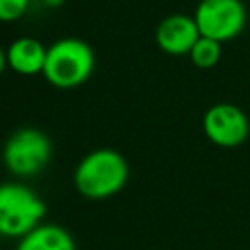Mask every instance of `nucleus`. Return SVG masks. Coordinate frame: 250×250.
I'll use <instances>...</instances> for the list:
<instances>
[{
	"label": "nucleus",
	"mask_w": 250,
	"mask_h": 250,
	"mask_svg": "<svg viewBox=\"0 0 250 250\" xmlns=\"http://www.w3.org/2000/svg\"><path fill=\"white\" fill-rule=\"evenodd\" d=\"M96 57L92 47L78 37H62L47 47L43 76L55 88H76L94 72Z\"/></svg>",
	"instance_id": "obj_2"
},
{
	"label": "nucleus",
	"mask_w": 250,
	"mask_h": 250,
	"mask_svg": "<svg viewBox=\"0 0 250 250\" xmlns=\"http://www.w3.org/2000/svg\"><path fill=\"white\" fill-rule=\"evenodd\" d=\"M129 178L125 156L113 148L88 152L74 170V186L88 199H105L121 191Z\"/></svg>",
	"instance_id": "obj_1"
},
{
	"label": "nucleus",
	"mask_w": 250,
	"mask_h": 250,
	"mask_svg": "<svg viewBox=\"0 0 250 250\" xmlns=\"http://www.w3.org/2000/svg\"><path fill=\"white\" fill-rule=\"evenodd\" d=\"M31 0H0V21H16L29 10Z\"/></svg>",
	"instance_id": "obj_11"
},
{
	"label": "nucleus",
	"mask_w": 250,
	"mask_h": 250,
	"mask_svg": "<svg viewBox=\"0 0 250 250\" xmlns=\"http://www.w3.org/2000/svg\"><path fill=\"white\" fill-rule=\"evenodd\" d=\"M0 238H2V236H0Z\"/></svg>",
	"instance_id": "obj_14"
},
{
	"label": "nucleus",
	"mask_w": 250,
	"mask_h": 250,
	"mask_svg": "<svg viewBox=\"0 0 250 250\" xmlns=\"http://www.w3.org/2000/svg\"><path fill=\"white\" fill-rule=\"evenodd\" d=\"M201 37L199 27L193 20V16H186V14H172L168 18H164L154 33L156 45L160 47V51L168 53V55H189L191 47L195 45V41Z\"/></svg>",
	"instance_id": "obj_7"
},
{
	"label": "nucleus",
	"mask_w": 250,
	"mask_h": 250,
	"mask_svg": "<svg viewBox=\"0 0 250 250\" xmlns=\"http://www.w3.org/2000/svg\"><path fill=\"white\" fill-rule=\"evenodd\" d=\"M43 4H45L47 8H59V6L64 4V0H43Z\"/></svg>",
	"instance_id": "obj_13"
},
{
	"label": "nucleus",
	"mask_w": 250,
	"mask_h": 250,
	"mask_svg": "<svg viewBox=\"0 0 250 250\" xmlns=\"http://www.w3.org/2000/svg\"><path fill=\"white\" fill-rule=\"evenodd\" d=\"M47 203L25 184H0V236L21 238L41 225Z\"/></svg>",
	"instance_id": "obj_3"
},
{
	"label": "nucleus",
	"mask_w": 250,
	"mask_h": 250,
	"mask_svg": "<svg viewBox=\"0 0 250 250\" xmlns=\"http://www.w3.org/2000/svg\"><path fill=\"white\" fill-rule=\"evenodd\" d=\"M193 20L203 37L219 43L234 39L246 25V8L242 0H201Z\"/></svg>",
	"instance_id": "obj_5"
},
{
	"label": "nucleus",
	"mask_w": 250,
	"mask_h": 250,
	"mask_svg": "<svg viewBox=\"0 0 250 250\" xmlns=\"http://www.w3.org/2000/svg\"><path fill=\"white\" fill-rule=\"evenodd\" d=\"M221 43L209 37H199L189 51V59L197 68H213L221 59Z\"/></svg>",
	"instance_id": "obj_10"
},
{
	"label": "nucleus",
	"mask_w": 250,
	"mask_h": 250,
	"mask_svg": "<svg viewBox=\"0 0 250 250\" xmlns=\"http://www.w3.org/2000/svg\"><path fill=\"white\" fill-rule=\"evenodd\" d=\"M16 250H76L70 232L59 225H39L20 238Z\"/></svg>",
	"instance_id": "obj_9"
},
{
	"label": "nucleus",
	"mask_w": 250,
	"mask_h": 250,
	"mask_svg": "<svg viewBox=\"0 0 250 250\" xmlns=\"http://www.w3.org/2000/svg\"><path fill=\"white\" fill-rule=\"evenodd\" d=\"M203 131L213 145L232 148L246 141L250 123L246 113L238 105L215 104L203 115Z\"/></svg>",
	"instance_id": "obj_6"
},
{
	"label": "nucleus",
	"mask_w": 250,
	"mask_h": 250,
	"mask_svg": "<svg viewBox=\"0 0 250 250\" xmlns=\"http://www.w3.org/2000/svg\"><path fill=\"white\" fill-rule=\"evenodd\" d=\"M6 66H8V57H6V51H4L2 45H0V74L4 72Z\"/></svg>",
	"instance_id": "obj_12"
},
{
	"label": "nucleus",
	"mask_w": 250,
	"mask_h": 250,
	"mask_svg": "<svg viewBox=\"0 0 250 250\" xmlns=\"http://www.w3.org/2000/svg\"><path fill=\"white\" fill-rule=\"evenodd\" d=\"M53 154L49 137L35 129L23 127L14 131L2 150L4 166L18 178H31L45 170Z\"/></svg>",
	"instance_id": "obj_4"
},
{
	"label": "nucleus",
	"mask_w": 250,
	"mask_h": 250,
	"mask_svg": "<svg viewBox=\"0 0 250 250\" xmlns=\"http://www.w3.org/2000/svg\"><path fill=\"white\" fill-rule=\"evenodd\" d=\"M6 57H8V66L18 74L23 76L43 74L47 47L33 37H20L10 43V47L6 49Z\"/></svg>",
	"instance_id": "obj_8"
}]
</instances>
